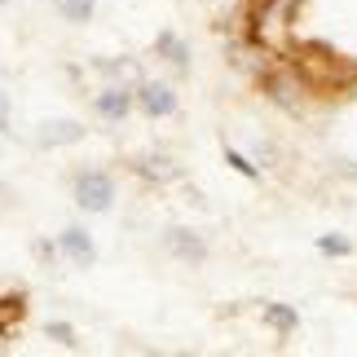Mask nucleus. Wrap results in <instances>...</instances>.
I'll list each match as a JSON object with an SVG mask.
<instances>
[{"label":"nucleus","instance_id":"obj_5","mask_svg":"<svg viewBox=\"0 0 357 357\" xmlns=\"http://www.w3.org/2000/svg\"><path fill=\"white\" fill-rule=\"evenodd\" d=\"M137 172L150 176V181H172L181 168H176L172 159H163V155H146V159H137Z\"/></svg>","mask_w":357,"mask_h":357},{"label":"nucleus","instance_id":"obj_13","mask_svg":"<svg viewBox=\"0 0 357 357\" xmlns=\"http://www.w3.org/2000/svg\"><path fill=\"white\" fill-rule=\"evenodd\" d=\"M0 132H9V98L0 93Z\"/></svg>","mask_w":357,"mask_h":357},{"label":"nucleus","instance_id":"obj_11","mask_svg":"<svg viewBox=\"0 0 357 357\" xmlns=\"http://www.w3.org/2000/svg\"><path fill=\"white\" fill-rule=\"evenodd\" d=\"M49 335L58 340V344H75V331H71L66 322H49Z\"/></svg>","mask_w":357,"mask_h":357},{"label":"nucleus","instance_id":"obj_2","mask_svg":"<svg viewBox=\"0 0 357 357\" xmlns=\"http://www.w3.org/2000/svg\"><path fill=\"white\" fill-rule=\"evenodd\" d=\"M142 111L146 115H172L176 111V93L168 89V84H142Z\"/></svg>","mask_w":357,"mask_h":357},{"label":"nucleus","instance_id":"obj_6","mask_svg":"<svg viewBox=\"0 0 357 357\" xmlns=\"http://www.w3.org/2000/svg\"><path fill=\"white\" fill-rule=\"evenodd\" d=\"M128 106H132V98H128L123 89H106L102 98H98V111H102L106 119H123V115H128Z\"/></svg>","mask_w":357,"mask_h":357},{"label":"nucleus","instance_id":"obj_7","mask_svg":"<svg viewBox=\"0 0 357 357\" xmlns=\"http://www.w3.org/2000/svg\"><path fill=\"white\" fill-rule=\"evenodd\" d=\"M168 247H172L176 256H185V260H199V256H203V243L190 234V229H172V234H168Z\"/></svg>","mask_w":357,"mask_h":357},{"label":"nucleus","instance_id":"obj_1","mask_svg":"<svg viewBox=\"0 0 357 357\" xmlns=\"http://www.w3.org/2000/svg\"><path fill=\"white\" fill-rule=\"evenodd\" d=\"M111 199H115V185H111V176H106V172H84L75 181V203L84 212H106V208H111Z\"/></svg>","mask_w":357,"mask_h":357},{"label":"nucleus","instance_id":"obj_8","mask_svg":"<svg viewBox=\"0 0 357 357\" xmlns=\"http://www.w3.org/2000/svg\"><path fill=\"white\" fill-rule=\"evenodd\" d=\"M53 9H58L66 22H89L93 18V0H53Z\"/></svg>","mask_w":357,"mask_h":357},{"label":"nucleus","instance_id":"obj_3","mask_svg":"<svg viewBox=\"0 0 357 357\" xmlns=\"http://www.w3.org/2000/svg\"><path fill=\"white\" fill-rule=\"evenodd\" d=\"M58 247L75 260V265H93V260H98V247L89 243V234H79V229H66V234L58 238Z\"/></svg>","mask_w":357,"mask_h":357},{"label":"nucleus","instance_id":"obj_9","mask_svg":"<svg viewBox=\"0 0 357 357\" xmlns=\"http://www.w3.org/2000/svg\"><path fill=\"white\" fill-rule=\"evenodd\" d=\"M265 322H269V326H278V331H291L300 318H296V309H291V305H265Z\"/></svg>","mask_w":357,"mask_h":357},{"label":"nucleus","instance_id":"obj_12","mask_svg":"<svg viewBox=\"0 0 357 357\" xmlns=\"http://www.w3.org/2000/svg\"><path fill=\"white\" fill-rule=\"evenodd\" d=\"M225 159H229V163H234V168H238L243 176H256V163H247V159L238 155V150H225Z\"/></svg>","mask_w":357,"mask_h":357},{"label":"nucleus","instance_id":"obj_4","mask_svg":"<svg viewBox=\"0 0 357 357\" xmlns=\"http://www.w3.org/2000/svg\"><path fill=\"white\" fill-rule=\"evenodd\" d=\"M84 128L71 119H58V123H45V132H40V146H66V142H79Z\"/></svg>","mask_w":357,"mask_h":357},{"label":"nucleus","instance_id":"obj_10","mask_svg":"<svg viewBox=\"0 0 357 357\" xmlns=\"http://www.w3.org/2000/svg\"><path fill=\"white\" fill-rule=\"evenodd\" d=\"M155 49H159V53H168L176 66H185V45H181V40H176L172 31H163V36L155 40Z\"/></svg>","mask_w":357,"mask_h":357}]
</instances>
